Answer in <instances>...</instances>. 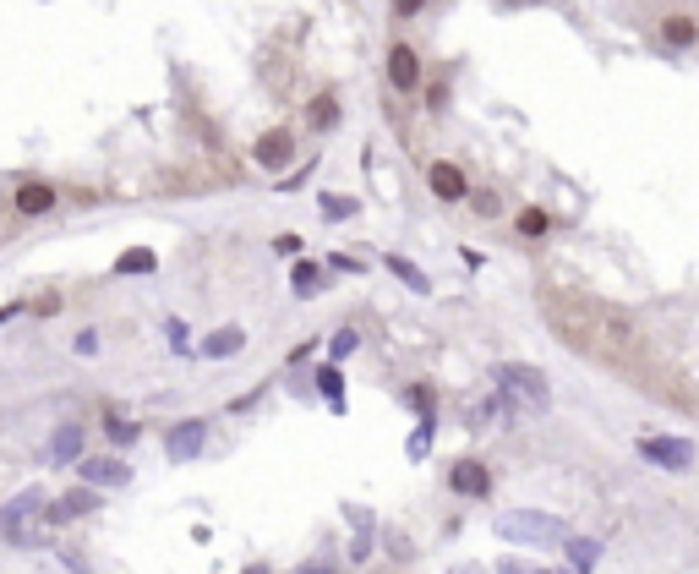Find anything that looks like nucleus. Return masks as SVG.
Returning <instances> with one entry per match:
<instances>
[{"mask_svg":"<svg viewBox=\"0 0 699 574\" xmlns=\"http://www.w3.org/2000/svg\"><path fill=\"white\" fill-rule=\"evenodd\" d=\"M497 536L514 547H563L568 525L557 515H542V508H508V515H497Z\"/></svg>","mask_w":699,"mask_h":574,"instance_id":"1","label":"nucleus"},{"mask_svg":"<svg viewBox=\"0 0 699 574\" xmlns=\"http://www.w3.org/2000/svg\"><path fill=\"white\" fill-rule=\"evenodd\" d=\"M44 487H22L6 508H0V541H12V547H39V531L34 520L44 515Z\"/></svg>","mask_w":699,"mask_h":574,"instance_id":"2","label":"nucleus"},{"mask_svg":"<svg viewBox=\"0 0 699 574\" xmlns=\"http://www.w3.org/2000/svg\"><path fill=\"white\" fill-rule=\"evenodd\" d=\"M421 82H426V60H421V50H416V44H388V88L404 93V99H416Z\"/></svg>","mask_w":699,"mask_h":574,"instance_id":"3","label":"nucleus"},{"mask_svg":"<svg viewBox=\"0 0 699 574\" xmlns=\"http://www.w3.org/2000/svg\"><path fill=\"white\" fill-rule=\"evenodd\" d=\"M634 449H640V460L656 465V470H694V460H699V449L688 438H640Z\"/></svg>","mask_w":699,"mask_h":574,"instance_id":"4","label":"nucleus"},{"mask_svg":"<svg viewBox=\"0 0 699 574\" xmlns=\"http://www.w3.org/2000/svg\"><path fill=\"white\" fill-rule=\"evenodd\" d=\"M497 377V389H508V394H519L530 410H547V399H552V389H547V377L535 372V367H519V361H508V367H497L492 372Z\"/></svg>","mask_w":699,"mask_h":574,"instance_id":"5","label":"nucleus"},{"mask_svg":"<svg viewBox=\"0 0 699 574\" xmlns=\"http://www.w3.org/2000/svg\"><path fill=\"white\" fill-rule=\"evenodd\" d=\"M296 132L290 126H268V132L251 143V165H263V170H290L296 165Z\"/></svg>","mask_w":699,"mask_h":574,"instance_id":"6","label":"nucleus"},{"mask_svg":"<svg viewBox=\"0 0 699 574\" xmlns=\"http://www.w3.org/2000/svg\"><path fill=\"white\" fill-rule=\"evenodd\" d=\"M12 208H17L22 219H44V213L60 208V186H55V181H39V175H27V181L12 186Z\"/></svg>","mask_w":699,"mask_h":574,"instance_id":"7","label":"nucleus"},{"mask_svg":"<svg viewBox=\"0 0 699 574\" xmlns=\"http://www.w3.org/2000/svg\"><path fill=\"white\" fill-rule=\"evenodd\" d=\"M426 191H432L437 203H465L470 181L459 170V159H432V165H426Z\"/></svg>","mask_w":699,"mask_h":574,"instance_id":"8","label":"nucleus"},{"mask_svg":"<svg viewBox=\"0 0 699 574\" xmlns=\"http://www.w3.org/2000/svg\"><path fill=\"white\" fill-rule=\"evenodd\" d=\"M104 498H99V487H72V493H60L55 503H44V515L55 520V525H72V520H82V515H93V508H99Z\"/></svg>","mask_w":699,"mask_h":574,"instance_id":"9","label":"nucleus"},{"mask_svg":"<svg viewBox=\"0 0 699 574\" xmlns=\"http://www.w3.org/2000/svg\"><path fill=\"white\" fill-rule=\"evenodd\" d=\"M82 482L88 487H126L132 482V465H126L120 454H82Z\"/></svg>","mask_w":699,"mask_h":574,"instance_id":"10","label":"nucleus"},{"mask_svg":"<svg viewBox=\"0 0 699 574\" xmlns=\"http://www.w3.org/2000/svg\"><path fill=\"white\" fill-rule=\"evenodd\" d=\"M449 487H454L459 498H492V470H487L481 460H459V465L449 470Z\"/></svg>","mask_w":699,"mask_h":574,"instance_id":"11","label":"nucleus"},{"mask_svg":"<svg viewBox=\"0 0 699 574\" xmlns=\"http://www.w3.org/2000/svg\"><path fill=\"white\" fill-rule=\"evenodd\" d=\"M203 443H208V427H203V422H175V427L165 432V454H170V460H197Z\"/></svg>","mask_w":699,"mask_h":574,"instance_id":"12","label":"nucleus"},{"mask_svg":"<svg viewBox=\"0 0 699 574\" xmlns=\"http://www.w3.org/2000/svg\"><path fill=\"white\" fill-rule=\"evenodd\" d=\"M339 120H344V105H339V93H317V99L306 105V132H317V137H328Z\"/></svg>","mask_w":699,"mask_h":574,"instance_id":"13","label":"nucleus"},{"mask_svg":"<svg viewBox=\"0 0 699 574\" xmlns=\"http://www.w3.org/2000/svg\"><path fill=\"white\" fill-rule=\"evenodd\" d=\"M241 345H246V329H241V323H225V329H213V334L197 345V356L225 361V356H241Z\"/></svg>","mask_w":699,"mask_h":574,"instance_id":"14","label":"nucleus"},{"mask_svg":"<svg viewBox=\"0 0 699 574\" xmlns=\"http://www.w3.org/2000/svg\"><path fill=\"white\" fill-rule=\"evenodd\" d=\"M50 460H55V465H77V460H82V427H77V422H60V427H55Z\"/></svg>","mask_w":699,"mask_h":574,"instance_id":"15","label":"nucleus"},{"mask_svg":"<svg viewBox=\"0 0 699 574\" xmlns=\"http://www.w3.org/2000/svg\"><path fill=\"white\" fill-rule=\"evenodd\" d=\"M661 39L672 44V50H694V44H699V22H694L688 12H666V17H661Z\"/></svg>","mask_w":699,"mask_h":574,"instance_id":"16","label":"nucleus"},{"mask_svg":"<svg viewBox=\"0 0 699 574\" xmlns=\"http://www.w3.org/2000/svg\"><path fill=\"white\" fill-rule=\"evenodd\" d=\"M383 268H388V274H399V284H410L416 296H432V279H426V268H421V263H410V258H399V252H388Z\"/></svg>","mask_w":699,"mask_h":574,"instance_id":"17","label":"nucleus"},{"mask_svg":"<svg viewBox=\"0 0 699 574\" xmlns=\"http://www.w3.org/2000/svg\"><path fill=\"white\" fill-rule=\"evenodd\" d=\"M290 284H296V296H323L334 279H328V268H323V263H306V258H301V263H296V274H290Z\"/></svg>","mask_w":699,"mask_h":574,"instance_id":"18","label":"nucleus"},{"mask_svg":"<svg viewBox=\"0 0 699 574\" xmlns=\"http://www.w3.org/2000/svg\"><path fill=\"white\" fill-rule=\"evenodd\" d=\"M552 230V213L547 208H535V203H525L519 213H514V236H525V241H542Z\"/></svg>","mask_w":699,"mask_h":574,"instance_id":"19","label":"nucleus"},{"mask_svg":"<svg viewBox=\"0 0 699 574\" xmlns=\"http://www.w3.org/2000/svg\"><path fill=\"white\" fill-rule=\"evenodd\" d=\"M317 389H323L328 410H344V372H339V361H323V367H317Z\"/></svg>","mask_w":699,"mask_h":574,"instance_id":"20","label":"nucleus"},{"mask_svg":"<svg viewBox=\"0 0 699 574\" xmlns=\"http://www.w3.org/2000/svg\"><path fill=\"white\" fill-rule=\"evenodd\" d=\"M563 547H568V558H574L580 574L601 563V541H590V536H563Z\"/></svg>","mask_w":699,"mask_h":574,"instance_id":"21","label":"nucleus"},{"mask_svg":"<svg viewBox=\"0 0 699 574\" xmlns=\"http://www.w3.org/2000/svg\"><path fill=\"white\" fill-rule=\"evenodd\" d=\"M404 405L416 410V416H437V389H432L426 377H421V383H410V389H404Z\"/></svg>","mask_w":699,"mask_h":574,"instance_id":"22","label":"nucleus"},{"mask_svg":"<svg viewBox=\"0 0 699 574\" xmlns=\"http://www.w3.org/2000/svg\"><path fill=\"white\" fill-rule=\"evenodd\" d=\"M153 268H158V258L148 246H132V252H120V258H115V274H153Z\"/></svg>","mask_w":699,"mask_h":574,"instance_id":"23","label":"nucleus"},{"mask_svg":"<svg viewBox=\"0 0 699 574\" xmlns=\"http://www.w3.org/2000/svg\"><path fill=\"white\" fill-rule=\"evenodd\" d=\"M465 203L481 213V219H497V213H503V198H497L492 186H470V191H465Z\"/></svg>","mask_w":699,"mask_h":574,"instance_id":"24","label":"nucleus"},{"mask_svg":"<svg viewBox=\"0 0 699 574\" xmlns=\"http://www.w3.org/2000/svg\"><path fill=\"white\" fill-rule=\"evenodd\" d=\"M104 432H110V443H115V449H132V443H137V422L115 416V410H104Z\"/></svg>","mask_w":699,"mask_h":574,"instance_id":"25","label":"nucleus"},{"mask_svg":"<svg viewBox=\"0 0 699 574\" xmlns=\"http://www.w3.org/2000/svg\"><path fill=\"white\" fill-rule=\"evenodd\" d=\"M317 208H323V219H356V213H361V203H356V198H339V191H323V198H317Z\"/></svg>","mask_w":699,"mask_h":574,"instance_id":"26","label":"nucleus"},{"mask_svg":"<svg viewBox=\"0 0 699 574\" xmlns=\"http://www.w3.org/2000/svg\"><path fill=\"white\" fill-rule=\"evenodd\" d=\"M404 454H410V460H426V454H432V416H421V427H416V432H410V443H404Z\"/></svg>","mask_w":699,"mask_h":574,"instance_id":"27","label":"nucleus"},{"mask_svg":"<svg viewBox=\"0 0 699 574\" xmlns=\"http://www.w3.org/2000/svg\"><path fill=\"white\" fill-rule=\"evenodd\" d=\"M426 6H432V0H388V17H394V22H416Z\"/></svg>","mask_w":699,"mask_h":574,"instance_id":"28","label":"nucleus"},{"mask_svg":"<svg viewBox=\"0 0 699 574\" xmlns=\"http://www.w3.org/2000/svg\"><path fill=\"white\" fill-rule=\"evenodd\" d=\"M356 345H361V339H356V329H339V334L328 339V361H344V356H350V350H356Z\"/></svg>","mask_w":699,"mask_h":574,"instance_id":"29","label":"nucleus"},{"mask_svg":"<svg viewBox=\"0 0 699 574\" xmlns=\"http://www.w3.org/2000/svg\"><path fill=\"white\" fill-rule=\"evenodd\" d=\"M273 252H279V258H301V236H296V230L273 236Z\"/></svg>","mask_w":699,"mask_h":574,"instance_id":"30","label":"nucleus"},{"mask_svg":"<svg viewBox=\"0 0 699 574\" xmlns=\"http://www.w3.org/2000/svg\"><path fill=\"white\" fill-rule=\"evenodd\" d=\"M497 574H552V569H530V563H519V558H503Z\"/></svg>","mask_w":699,"mask_h":574,"instance_id":"31","label":"nucleus"},{"mask_svg":"<svg viewBox=\"0 0 699 574\" xmlns=\"http://www.w3.org/2000/svg\"><path fill=\"white\" fill-rule=\"evenodd\" d=\"M77 350H82V356H88V350H99V334H93V329H82V334H77Z\"/></svg>","mask_w":699,"mask_h":574,"instance_id":"32","label":"nucleus"},{"mask_svg":"<svg viewBox=\"0 0 699 574\" xmlns=\"http://www.w3.org/2000/svg\"><path fill=\"white\" fill-rule=\"evenodd\" d=\"M246 574H268V563H251V569H246Z\"/></svg>","mask_w":699,"mask_h":574,"instance_id":"33","label":"nucleus"},{"mask_svg":"<svg viewBox=\"0 0 699 574\" xmlns=\"http://www.w3.org/2000/svg\"><path fill=\"white\" fill-rule=\"evenodd\" d=\"M552 574H563V569H552Z\"/></svg>","mask_w":699,"mask_h":574,"instance_id":"34","label":"nucleus"}]
</instances>
